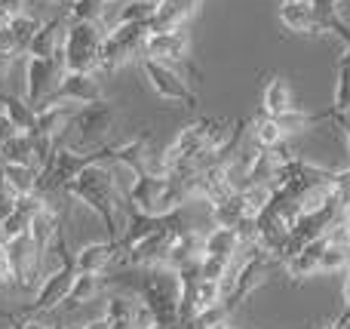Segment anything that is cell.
<instances>
[{"label":"cell","mask_w":350,"mask_h":329,"mask_svg":"<svg viewBox=\"0 0 350 329\" xmlns=\"http://www.w3.org/2000/svg\"><path fill=\"white\" fill-rule=\"evenodd\" d=\"M65 197L86 203V207L102 219L108 237L120 240L123 228H126V219L120 215V194H117V182H114V176H111L108 163L86 166V170L65 188Z\"/></svg>","instance_id":"obj_1"},{"label":"cell","mask_w":350,"mask_h":329,"mask_svg":"<svg viewBox=\"0 0 350 329\" xmlns=\"http://www.w3.org/2000/svg\"><path fill=\"white\" fill-rule=\"evenodd\" d=\"M139 271H142L139 280H126L123 274L108 277V280L129 283L154 324L181 329V295H178V277H175V271L172 268H139Z\"/></svg>","instance_id":"obj_2"},{"label":"cell","mask_w":350,"mask_h":329,"mask_svg":"<svg viewBox=\"0 0 350 329\" xmlns=\"http://www.w3.org/2000/svg\"><path fill=\"white\" fill-rule=\"evenodd\" d=\"M126 203L145 215H170L175 209H185L187 188L185 182L160 172H139L126 191Z\"/></svg>","instance_id":"obj_3"},{"label":"cell","mask_w":350,"mask_h":329,"mask_svg":"<svg viewBox=\"0 0 350 329\" xmlns=\"http://www.w3.org/2000/svg\"><path fill=\"white\" fill-rule=\"evenodd\" d=\"M102 22H71L62 37V59L68 71H98L102 65V43H105Z\"/></svg>","instance_id":"obj_4"},{"label":"cell","mask_w":350,"mask_h":329,"mask_svg":"<svg viewBox=\"0 0 350 329\" xmlns=\"http://www.w3.org/2000/svg\"><path fill=\"white\" fill-rule=\"evenodd\" d=\"M114 120H117V108L111 102H105V98H98V102H92V105H80V108L74 111L71 123H68V129L74 133L71 148H77V151H92V148L108 145V133L114 129Z\"/></svg>","instance_id":"obj_5"},{"label":"cell","mask_w":350,"mask_h":329,"mask_svg":"<svg viewBox=\"0 0 350 329\" xmlns=\"http://www.w3.org/2000/svg\"><path fill=\"white\" fill-rule=\"evenodd\" d=\"M187 47H191V43H187V31L178 25V28H170V31H151V34L145 37L142 55L178 68V71H185L187 77H191V83L197 86L200 80H203V74H200V68L191 62V55H187Z\"/></svg>","instance_id":"obj_6"},{"label":"cell","mask_w":350,"mask_h":329,"mask_svg":"<svg viewBox=\"0 0 350 329\" xmlns=\"http://www.w3.org/2000/svg\"><path fill=\"white\" fill-rule=\"evenodd\" d=\"M151 34V22H117L108 28L102 43V71H117L123 68L129 59L142 53L145 37Z\"/></svg>","instance_id":"obj_7"},{"label":"cell","mask_w":350,"mask_h":329,"mask_svg":"<svg viewBox=\"0 0 350 329\" xmlns=\"http://www.w3.org/2000/svg\"><path fill=\"white\" fill-rule=\"evenodd\" d=\"M142 71H145L151 90L157 92L163 102L181 105V108H197V92H193V83L187 80L185 71L166 65V62L148 59V55H142Z\"/></svg>","instance_id":"obj_8"},{"label":"cell","mask_w":350,"mask_h":329,"mask_svg":"<svg viewBox=\"0 0 350 329\" xmlns=\"http://www.w3.org/2000/svg\"><path fill=\"white\" fill-rule=\"evenodd\" d=\"M65 71L68 68H65L62 53L49 55V59H43V55H28V62H25V98H28L34 108H40V105L59 90Z\"/></svg>","instance_id":"obj_9"},{"label":"cell","mask_w":350,"mask_h":329,"mask_svg":"<svg viewBox=\"0 0 350 329\" xmlns=\"http://www.w3.org/2000/svg\"><path fill=\"white\" fill-rule=\"evenodd\" d=\"M6 250H10V271H12V283L18 289H34L40 280V268H43V256L37 252L31 234L6 240Z\"/></svg>","instance_id":"obj_10"},{"label":"cell","mask_w":350,"mask_h":329,"mask_svg":"<svg viewBox=\"0 0 350 329\" xmlns=\"http://www.w3.org/2000/svg\"><path fill=\"white\" fill-rule=\"evenodd\" d=\"M98 98H105V96H102V83L96 80V71H65L59 90H55L43 105H59V102L92 105V102H98Z\"/></svg>","instance_id":"obj_11"},{"label":"cell","mask_w":350,"mask_h":329,"mask_svg":"<svg viewBox=\"0 0 350 329\" xmlns=\"http://www.w3.org/2000/svg\"><path fill=\"white\" fill-rule=\"evenodd\" d=\"M280 25L292 34H323V25H320V10H317L314 0H283L280 3Z\"/></svg>","instance_id":"obj_12"},{"label":"cell","mask_w":350,"mask_h":329,"mask_svg":"<svg viewBox=\"0 0 350 329\" xmlns=\"http://www.w3.org/2000/svg\"><path fill=\"white\" fill-rule=\"evenodd\" d=\"M74 262H77V271L83 274H108L117 262H123V250L120 240H102V244H86L74 252Z\"/></svg>","instance_id":"obj_13"},{"label":"cell","mask_w":350,"mask_h":329,"mask_svg":"<svg viewBox=\"0 0 350 329\" xmlns=\"http://www.w3.org/2000/svg\"><path fill=\"white\" fill-rule=\"evenodd\" d=\"M329 237H332V234L310 240V244H304L301 250L295 252V256H289V259L283 262L286 277H289L292 287H301L304 280H310L314 274H320V259H323V250H326Z\"/></svg>","instance_id":"obj_14"},{"label":"cell","mask_w":350,"mask_h":329,"mask_svg":"<svg viewBox=\"0 0 350 329\" xmlns=\"http://www.w3.org/2000/svg\"><path fill=\"white\" fill-rule=\"evenodd\" d=\"M142 320H151V317L129 295H111L108 299V308H105V324H108V329H139Z\"/></svg>","instance_id":"obj_15"},{"label":"cell","mask_w":350,"mask_h":329,"mask_svg":"<svg viewBox=\"0 0 350 329\" xmlns=\"http://www.w3.org/2000/svg\"><path fill=\"white\" fill-rule=\"evenodd\" d=\"M246 250V244L240 240L237 228H228V225H212V231H206V240H203V256H218V259H228L234 262L240 252Z\"/></svg>","instance_id":"obj_16"},{"label":"cell","mask_w":350,"mask_h":329,"mask_svg":"<svg viewBox=\"0 0 350 329\" xmlns=\"http://www.w3.org/2000/svg\"><path fill=\"white\" fill-rule=\"evenodd\" d=\"M62 231V213L49 203V207H43L40 213L31 219V240H34V246H37V252H40L43 259H46V252L53 250V240H55V234Z\"/></svg>","instance_id":"obj_17"},{"label":"cell","mask_w":350,"mask_h":329,"mask_svg":"<svg viewBox=\"0 0 350 329\" xmlns=\"http://www.w3.org/2000/svg\"><path fill=\"white\" fill-rule=\"evenodd\" d=\"M148 142H151V133H142L139 139L126 142V145H117L114 151H111V163L108 166H126L133 176H139V172H148Z\"/></svg>","instance_id":"obj_18"},{"label":"cell","mask_w":350,"mask_h":329,"mask_svg":"<svg viewBox=\"0 0 350 329\" xmlns=\"http://www.w3.org/2000/svg\"><path fill=\"white\" fill-rule=\"evenodd\" d=\"M65 22H71V18L55 16V18H49V22H43L40 28H37L34 40H31L28 55H43V59L59 55L62 53V28H65Z\"/></svg>","instance_id":"obj_19"},{"label":"cell","mask_w":350,"mask_h":329,"mask_svg":"<svg viewBox=\"0 0 350 329\" xmlns=\"http://www.w3.org/2000/svg\"><path fill=\"white\" fill-rule=\"evenodd\" d=\"M200 6V0H157V16L151 22V31H170L187 22L193 10Z\"/></svg>","instance_id":"obj_20"},{"label":"cell","mask_w":350,"mask_h":329,"mask_svg":"<svg viewBox=\"0 0 350 329\" xmlns=\"http://www.w3.org/2000/svg\"><path fill=\"white\" fill-rule=\"evenodd\" d=\"M295 105H292V90H289V80L286 77H271V83L265 86V92H261V111L271 117L277 114H286V111H292Z\"/></svg>","instance_id":"obj_21"},{"label":"cell","mask_w":350,"mask_h":329,"mask_svg":"<svg viewBox=\"0 0 350 329\" xmlns=\"http://www.w3.org/2000/svg\"><path fill=\"white\" fill-rule=\"evenodd\" d=\"M105 283H108L105 274H83V271H77L74 287H71V293H68V299H65L62 308H83L86 302H92L98 293H102Z\"/></svg>","instance_id":"obj_22"},{"label":"cell","mask_w":350,"mask_h":329,"mask_svg":"<svg viewBox=\"0 0 350 329\" xmlns=\"http://www.w3.org/2000/svg\"><path fill=\"white\" fill-rule=\"evenodd\" d=\"M37 182H40V170L34 163H6L3 185L12 194H31V191H37Z\"/></svg>","instance_id":"obj_23"},{"label":"cell","mask_w":350,"mask_h":329,"mask_svg":"<svg viewBox=\"0 0 350 329\" xmlns=\"http://www.w3.org/2000/svg\"><path fill=\"white\" fill-rule=\"evenodd\" d=\"M0 111L12 120V127L18 133H31L37 123V108L28 102V98H18V96H0Z\"/></svg>","instance_id":"obj_24"},{"label":"cell","mask_w":350,"mask_h":329,"mask_svg":"<svg viewBox=\"0 0 350 329\" xmlns=\"http://www.w3.org/2000/svg\"><path fill=\"white\" fill-rule=\"evenodd\" d=\"M249 129H252L255 148H277V145H283V139H286V129L280 127V120L265 114V111H261L255 120H249Z\"/></svg>","instance_id":"obj_25"},{"label":"cell","mask_w":350,"mask_h":329,"mask_svg":"<svg viewBox=\"0 0 350 329\" xmlns=\"http://www.w3.org/2000/svg\"><path fill=\"white\" fill-rule=\"evenodd\" d=\"M0 154L6 157V163H34V135L31 133H16L0 145Z\"/></svg>","instance_id":"obj_26"},{"label":"cell","mask_w":350,"mask_h":329,"mask_svg":"<svg viewBox=\"0 0 350 329\" xmlns=\"http://www.w3.org/2000/svg\"><path fill=\"white\" fill-rule=\"evenodd\" d=\"M120 0H71L68 3V18L71 22H102L105 10Z\"/></svg>","instance_id":"obj_27"},{"label":"cell","mask_w":350,"mask_h":329,"mask_svg":"<svg viewBox=\"0 0 350 329\" xmlns=\"http://www.w3.org/2000/svg\"><path fill=\"white\" fill-rule=\"evenodd\" d=\"M157 16V0H123L120 12H117V22H154Z\"/></svg>","instance_id":"obj_28"},{"label":"cell","mask_w":350,"mask_h":329,"mask_svg":"<svg viewBox=\"0 0 350 329\" xmlns=\"http://www.w3.org/2000/svg\"><path fill=\"white\" fill-rule=\"evenodd\" d=\"M221 299H224L221 280H209V277H203V280L197 283V293H193V317H197V314H203L206 308L218 305Z\"/></svg>","instance_id":"obj_29"},{"label":"cell","mask_w":350,"mask_h":329,"mask_svg":"<svg viewBox=\"0 0 350 329\" xmlns=\"http://www.w3.org/2000/svg\"><path fill=\"white\" fill-rule=\"evenodd\" d=\"M329 108L350 114V68L347 65H335V102Z\"/></svg>","instance_id":"obj_30"},{"label":"cell","mask_w":350,"mask_h":329,"mask_svg":"<svg viewBox=\"0 0 350 329\" xmlns=\"http://www.w3.org/2000/svg\"><path fill=\"white\" fill-rule=\"evenodd\" d=\"M12 31H16V40H18V55H28V47H31V40H34V34H37V28H40V22L37 18H31V16H16L12 18Z\"/></svg>","instance_id":"obj_31"},{"label":"cell","mask_w":350,"mask_h":329,"mask_svg":"<svg viewBox=\"0 0 350 329\" xmlns=\"http://www.w3.org/2000/svg\"><path fill=\"white\" fill-rule=\"evenodd\" d=\"M31 219H34V215L25 213V209H18V203H16V213H12L6 222H0V237L12 240V237H22V234H28L31 231Z\"/></svg>","instance_id":"obj_32"},{"label":"cell","mask_w":350,"mask_h":329,"mask_svg":"<svg viewBox=\"0 0 350 329\" xmlns=\"http://www.w3.org/2000/svg\"><path fill=\"white\" fill-rule=\"evenodd\" d=\"M12 283V271H10V250H6V240L0 237V293H6Z\"/></svg>","instance_id":"obj_33"},{"label":"cell","mask_w":350,"mask_h":329,"mask_svg":"<svg viewBox=\"0 0 350 329\" xmlns=\"http://www.w3.org/2000/svg\"><path fill=\"white\" fill-rule=\"evenodd\" d=\"M16 203H18V194H12V191L0 182V222H6L16 213Z\"/></svg>","instance_id":"obj_34"},{"label":"cell","mask_w":350,"mask_h":329,"mask_svg":"<svg viewBox=\"0 0 350 329\" xmlns=\"http://www.w3.org/2000/svg\"><path fill=\"white\" fill-rule=\"evenodd\" d=\"M25 0H0V25H10L16 16H22Z\"/></svg>","instance_id":"obj_35"},{"label":"cell","mask_w":350,"mask_h":329,"mask_svg":"<svg viewBox=\"0 0 350 329\" xmlns=\"http://www.w3.org/2000/svg\"><path fill=\"white\" fill-rule=\"evenodd\" d=\"M0 53L18 55V40H16V31H12V25H0Z\"/></svg>","instance_id":"obj_36"},{"label":"cell","mask_w":350,"mask_h":329,"mask_svg":"<svg viewBox=\"0 0 350 329\" xmlns=\"http://www.w3.org/2000/svg\"><path fill=\"white\" fill-rule=\"evenodd\" d=\"M326 120H332L335 127L345 129V139H347V148H350V114H345V111H332V108H326Z\"/></svg>","instance_id":"obj_37"},{"label":"cell","mask_w":350,"mask_h":329,"mask_svg":"<svg viewBox=\"0 0 350 329\" xmlns=\"http://www.w3.org/2000/svg\"><path fill=\"white\" fill-rule=\"evenodd\" d=\"M16 133H18V129L12 127V120L3 114V111H0V145H3V142L10 139V135H16Z\"/></svg>","instance_id":"obj_38"},{"label":"cell","mask_w":350,"mask_h":329,"mask_svg":"<svg viewBox=\"0 0 350 329\" xmlns=\"http://www.w3.org/2000/svg\"><path fill=\"white\" fill-rule=\"evenodd\" d=\"M12 62H16V55H12V53H0V83H3L6 71L12 68Z\"/></svg>","instance_id":"obj_39"},{"label":"cell","mask_w":350,"mask_h":329,"mask_svg":"<svg viewBox=\"0 0 350 329\" xmlns=\"http://www.w3.org/2000/svg\"><path fill=\"white\" fill-rule=\"evenodd\" d=\"M335 324H338L341 329H350V305L341 308V314H338V317H335Z\"/></svg>","instance_id":"obj_40"},{"label":"cell","mask_w":350,"mask_h":329,"mask_svg":"<svg viewBox=\"0 0 350 329\" xmlns=\"http://www.w3.org/2000/svg\"><path fill=\"white\" fill-rule=\"evenodd\" d=\"M341 299H345V305H350V271L345 277V289H341Z\"/></svg>","instance_id":"obj_41"},{"label":"cell","mask_w":350,"mask_h":329,"mask_svg":"<svg viewBox=\"0 0 350 329\" xmlns=\"http://www.w3.org/2000/svg\"><path fill=\"white\" fill-rule=\"evenodd\" d=\"M0 320H16V314H12V311H3V308H0Z\"/></svg>","instance_id":"obj_42"},{"label":"cell","mask_w":350,"mask_h":329,"mask_svg":"<svg viewBox=\"0 0 350 329\" xmlns=\"http://www.w3.org/2000/svg\"><path fill=\"white\" fill-rule=\"evenodd\" d=\"M3 170H6V157L0 154V182H3Z\"/></svg>","instance_id":"obj_43"},{"label":"cell","mask_w":350,"mask_h":329,"mask_svg":"<svg viewBox=\"0 0 350 329\" xmlns=\"http://www.w3.org/2000/svg\"><path fill=\"white\" fill-rule=\"evenodd\" d=\"M345 234H347V240H350V213L345 215Z\"/></svg>","instance_id":"obj_44"},{"label":"cell","mask_w":350,"mask_h":329,"mask_svg":"<svg viewBox=\"0 0 350 329\" xmlns=\"http://www.w3.org/2000/svg\"><path fill=\"white\" fill-rule=\"evenodd\" d=\"M323 329H341V326H338V324H335V320H329V324H326V326H323Z\"/></svg>","instance_id":"obj_45"},{"label":"cell","mask_w":350,"mask_h":329,"mask_svg":"<svg viewBox=\"0 0 350 329\" xmlns=\"http://www.w3.org/2000/svg\"><path fill=\"white\" fill-rule=\"evenodd\" d=\"M10 326L12 329H22V326H18V314H16V320H10Z\"/></svg>","instance_id":"obj_46"},{"label":"cell","mask_w":350,"mask_h":329,"mask_svg":"<svg viewBox=\"0 0 350 329\" xmlns=\"http://www.w3.org/2000/svg\"><path fill=\"white\" fill-rule=\"evenodd\" d=\"M40 3H62V0H40Z\"/></svg>","instance_id":"obj_47"},{"label":"cell","mask_w":350,"mask_h":329,"mask_svg":"<svg viewBox=\"0 0 350 329\" xmlns=\"http://www.w3.org/2000/svg\"><path fill=\"white\" fill-rule=\"evenodd\" d=\"M335 3H341V0H335Z\"/></svg>","instance_id":"obj_48"}]
</instances>
